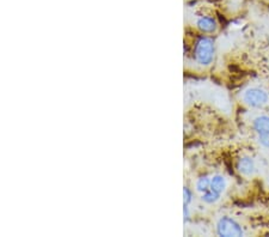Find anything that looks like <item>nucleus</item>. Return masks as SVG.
<instances>
[{"mask_svg": "<svg viewBox=\"0 0 269 237\" xmlns=\"http://www.w3.org/2000/svg\"><path fill=\"white\" fill-rule=\"evenodd\" d=\"M243 101L251 108H262L268 103L269 95L260 88H249L244 91Z\"/></svg>", "mask_w": 269, "mask_h": 237, "instance_id": "7ed1b4c3", "label": "nucleus"}, {"mask_svg": "<svg viewBox=\"0 0 269 237\" xmlns=\"http://www.w3.org/2000/svg\"><path fill=\"white\" fill-rule=\"evenodd\" d=\"M189 205H183V215H184V223L191 219V213H189Z\"/></svg>", "mask_w": 269, "mask_h": 237, "instance_id": "f8f14e48", "label": "nucleus"}, {"mask_svg": "<svg viewBox=\"0 0 269 237\" xmlns=\"http://www.w3.org/2000/svg\"><path fill=\"white\" fill-rule=\"evenodd\" d=\"M226 188V180L224 176L221 175H214L212 176V178H211V189H212L213 192H215V193L218 194H223L224 191H225Z\"/></svg>", "mask_w": 269, "mask_h": 237, "instance_id": "0eeeda50", "label": "nucleus"}, {"mask_svg": "<svg viewBox=\"0 0 269 237\" xmlns=\"http://www.w3.org/2000/svg\"><path fill=\"white\" fill-rule=\"evenodd\" d=\"M217 234L224 237L243 236V229L230 217H221L217 223Z\"/></svg>", "mask_w": 269, "mask_h": 237, "instance_id": "f03ea898", "label": "nucleus"}, {"mask_svg": "<svg viewBox=\"0 0 269 237\" xmlns=\"http://www.w3.org/2000/svg\"><path fill=\"white\" fill-rule=\"evenodd\" d=\"M220 194L215 193V192H213L212 189H208V191H206L205 193L201 194V200L204 202H206V204H215V202L218 201L219 199H220Z\"/></svg>", "mask_w": 269, "mask_h": 237, "instance_id": "1a4fd4ad", "label": "nucleus"}, {"mask_svg": "<svg viewBox=\"0 0 269 237\" xmlns=\"http://www.w3.org/2000/svg\"><path fill=\"white\" fill-rule=\"evenodd\" d=\"M192 58L197 64L201 66L212 64L213 59H214V41L207 36H201L197 39L194 46Z\"/></svg>", "mask_w": 269, "mask_h": 237, "instance_id": "f257e3e1", "label": "nucleus"}, {"mask_svg": "<svg viewBox=\"0 0 269 237\" xmlns=\"http://www.w3.org/2000/svg\"><path fill=\"white\" fill-rule=\"evenodd\" d=\"M252 128H254L256 136L258 134L269 133V117L268 115H260L255 118L252 121Z\"/></svg>", "mask_w": 269, "mask_h": 237, "instance_id": "423d86ee", "label": "nucleus"}, {"mask_svg": "<svg viewBox=\"0 0 269 237\" xmlns=\"http://www.w3.org/2000/svg\"><path fill=\"white\" fill-rule=\"evenodd\" d=\"M211 178H212L205 175V176H201V178H200L199 180L196 181V184H195V187H196V191L199 192L200 194L205 193L206 191H208V189L211 188Z\"/></svg>", "mask_w": 269, "mask_h": 237, "instance_id": "6e6552de", "label": "nucleus"}, {"mask_svg": "<svg viewBox=\"0 0 269 237\" xmlns=\"http://www.w3.org/2000/svg\"><path fill=\"white\" fill-rule=\"evenodd\" d=\"M192 200V193L188 187H184L183 189V205H189Z\"/></svg>", "mask_w": 269, "mask_h": 237, "instance_id": "9b49d317", "label": "nucleus"}, {"mask_svg": "<svg viewBox=\"0 0 269 237\" xmlns=\"http://www.w3.org/2000/svg\"><path fill=\"white\" fill-rule=\"evenodd\" d=\"M196 26L201 33L211 34L217 30V22L214 18L210 17V16H201L197 18Z\"/></svg>", "mask_w": 269, "mask_h": 237, "instance_id": "39448f33", "label": "nucleus"}, {"mask_svg": "<svg viewBox=\"0 0 269 237\" xmlns=\"http://www.w3.org/2000/svg\"><path fill=\"white\" fill-rule=\"evenodd\" d=\"M237 170L239 174L243 176H251L254 175L256 167H255V162L251 157L243 156L237 160Z\"/></svg>", "mask_w": 269, "mask_h": 237, "instance_id": "20e7f679", "label": "nucleus"}, {"mask_svg": "<svg viewBox=\"0 0 269 237\" xmlns=\"http://www.w3.org/2000/svg\"><path fill=\"white\" fill-rule=\"evenodd\" d=\"M257 141L258 144L261 145L265 149L269 150V133H265V134H258L257 136Z\"/></svg>", "mask_w": 269, "mask_h": 237, "instance_id": "9d476101", "label": "nucleus"}]
</instances>
